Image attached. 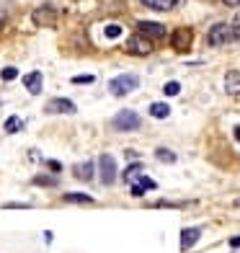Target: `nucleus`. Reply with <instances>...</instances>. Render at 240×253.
Segmentation results:
<instances>
[{
    "mask_svg": "<svg viewBox=\"0 0 240 253\" xmlns=\"http://www.w3.org/2000/svg\"><path fill=\"white\" fill-rule=\"evenodd\" d=\"M34 183H37V186H54V178H49V176H37L34 178Z\"/></svg>",
    "mask_w": 240,
    "mask_h": 253,
    "instance_id": "nucleus-26",
    "label": "nucleus"
},
{
    "mask_svg": "<svg viewBox=\"0 0 240 253\" xmlns=\"http://www.w3.org/2000/svg\"><path fill=\"white\" fill-rule=\"evenodd\" d=\"M41 83H44V75H41L39 70L24 75V85H26V90H29L31 96H39V93H41Z\"/></svg>",
    "mask_w": 240,
    "mask_h": 253,
    "instance_id": "nucleus-10",
    "label": "nucleus"
},
{
    "mask_svg": "<svg viewBox=\"0 0 240 253\" xmlns=\"http://www.w3.org/2000/svg\"><path fill=\"white\" fill-rule=\"evenodd\" d=\"M191 44H194V31L189 26H181V29H176L173 34H170V47H173L176 52H181V54L189 52Z\"/></svg>",
    "mask_w": 240,
    "mask_h": 253,
    "instance_id": "nucleus-6",
    "label": "nucleus"
},
{
    "mask_svg": "<svg viewBox=\"0 0 240 253\" xmlns=\"http://www.w3.org/2000/svg\"><path fill=\"white\" fill-rule=\"evenodd\" d=\"M150 117L153 119H168L170 117V106H168V103H163V101L153 103V106H150Z\"/></svg>",
    "mask_w": 240,
    "mask_h": 253,
    "instance_id": "nucleus-17",
    "label": "nucleus"
},
{
    "mask_svg": "<svg viewBox=\"0 0 240 253\" xmlns=\"http://www.w3.org/2000/svg\"><path fill=\"white\" fill-rule=\"evenodd\" d=\"M233 134H235V140L240 142V126H235V132H233Z\"/></svg>",
    "mask_w": 240,
    "mask_h": 253,
    "instance_id": "nucleus-32",
    "label": "nucleus"
},
{
    "mask_svg": "<svg viewBox=\"0 0 240 253\" xmlns=\"http://www.w3.org/2000/svg\"><path fill=\"white\" fill-rule=\"evenodd\" d=\"M137 34H142L145 39H150V42H160V39H165V24H155V21H140L137 24Z\"/></svg>",
    "mask_w": 240,
    "mask_h": 253,
    "instance_id": "nucleus-7",
    "label": "nucleus"
},
{
    "mask_svg": "<svg viewBox=\"0 0 240 253\" xmlns=\"http://www.w3.org/2000/svg\"><path fill=\"white\" fill-rule=\"evenodd\" d=\"M114 129L117 132H134V129H140L142 126V119H140V114L132 111V109H121L117 117H114Z\"/></svg>",
    "mask_w": 240,
    "mask_h": 253,
    "instance_id": "nucleus-3",
    "label": "nucleus"
},
{
    "mask_svg": "<svg viewBox=\"0 0 240 253\" xmlns=\"http://www.w3.org/2000/svg\"><path fill=\"white\" fill-rule=\"evenodd\" d=\"M230 246H233V248H240V235H235V238H230Z\"/></svg>",
    "mask_w": 240,
    "mask_h": 253,
    "instance_id": "nucleus-31",
    "label": "nucleus"
},
{
    "mask_svg": "<svg viewBox=\"0 0 240 253\" xmlns=\"http://www.w3.org/2000/svg\"><path fill=\"white\" fill-rule=\"evenodd\" d=\"M0 78H3L5 83H8V80H16L18 78V70H16V67H3V70H0Z\"/></svg>",
    "mask_w": 240,
    "mask_h": 253,
    "instance_id": "nucleus-22",
    "label": "nucleus"
},
{
    "mask_svg": "<svg viewBox=\"0 0 240 253\" xmlns=\"http://www.w3.org/2000/svg\"><path fill=\"white\" fill-rule=\"evenodd\" d=\"M93 80H96L93 75H75V78H73V83L80 85V83H93Z\"/></svg>",
    "mask_w": 240,
    "mask_h": 253,
    "instance_id": "nucleus-28",
    "label": "nucleus"
},
{
    "mask_svg": "<svg viewBox=\"0 0 240 253\" xmlns=\"http://www.w3.org/2000/svg\"><path fill=\"white\" fill-rule=\"evenodd\" d=\"M21 126H24V119H21V117H8L5 124H3V129L8 134H16V132H21Z\"/></svg>",
    "mask_w": 240,
    "mask_h": 253,
    "instance_id": "nucleus-18",
    "label": "nucleus"
},
{
    "mask_svg": "<svg viewBox=\"0 0 240 253\" xmlns=\"http://www.w3.org/2000/svg\"><path fill=\"white\" fill-rule=\"evenodd\" d=\"M129 194H132V197H137V199H140V197H145V189L140 186V183H132V186H129Z\"/></svg>",
    "mask_w": 240,
    "mask_h": 253,
    "instance_id": "nucleus-27",
    "label": "nucleus"
},
{
    "mask_svg": "<svg viewBox=\"0 0 240 253\" xmlns=\"http://www.w3.org/2000/svg\"><path fill=\"white\" fill-rule=\"evenodd\" d=\"M73 173H75L78 181H85V183H88L90 178L96 176V166L90 163V160H85V163H78V166L73 168Z\"/></svg>",
    "mask_w": 240,
    "mask_h": 253,
    "instance_id": "nucleus-11",
    "label": "nucleus"
},
{
    "mask_svg": "<svg viewBox=\"0 0 240 253\" xmlns=\"http://www.w3.org/2000/svg\"><path fill=\"white\" fill-rule=\"evenodd\" d=\"M163 93L165 96H178L181 93V83H178V80H168L165 88H163Z\"/></svg>",
    "mask_w": 240,
    "mask_h": 253,
    "instance_id": "nucleus-21",
    "label": "nucleus"
},
{
    "mask_svg": "<svg viewBox=\"0 0 240 253\" xmlns=\"http://www.w3.org/2000/svg\"><path fill=\"white\" fill-rule=\"evenodd\" d=\"M225 90L230 96H240V70H230L225 75Z\"/></svg>",
    "mask_w": 240,
    "mask_h": 253,
    "instance_id": "nucleus-13",
    "label": "nucleus"
},
{
    "mask_svg": "<svg viewBox=\"0 0 240 253\" xmlns=\"http://www.w3.org/2000/svg\"><path fill=\"white\" fill-rule=\"evenodd\" d=\"M62 199L73 202V204H96V199L90 194H80V191H67V194H62Z\"/></svg>",
    "mask_w": 240,
    "mask_h": 253,
    "instance_id": "nucleus-15",
    "label": "nucleus"
},
{
    "mask_svg": "<svg viewBox=\"0 0 240 253\" xmlns=\"http://www.w3.org/2000/svg\"><path fill=\"white\" fill-rule=\"evenodd\" d=\"M57 18H60V13H57L54 5H39V8L31 13V21H34L37 26H54Z\"/></svg>",
    "mask_w": 240,
    "mask_h": 253,
    "instance_id": "nucleus-8",
    "label": "nucleus"
},
{
    "mask_svg": "<svg viewBox=\"0 0 240 253\" xmlns=\"http://www.w3.org/2000/svg\"><path fill=\"white\" fill-rule=\"evenodd\" d=\"M155 158H158V160H163V163H176V160H178L176 153H170L168 147H158V150H155Z\"/></svg>",
    "mask_w": 240,
    "mask_h": 253,
    "instance_id": "nucleus-19",
    "label": "nucleus"
},
{
    "mask_svg": "<svg viewBox=\"0 0 240 253\" xmlns=\"http://www.w3.org/2000/svg\"><path fill=\"white\" fill-rule=\"evenodd\" d=\"M3 210H31V204H26V202H5Z\"/></svg>",
    "mask_w": 240,
    "mask_h": 253,
    "instance_id": "nucleus-24",
    "label": "nucleus"
},
{
    "mask_svg": "<svg viewBox=\"0 0 240 253\" xmlns=\"http://www.w3.org/2000/svg\"><path fill=\"white\" fill-rule=\"evenodd\" d=\"M199 238H201V230H199V227H186V230H181V248L189 251L194 243H199Z\"/></svg>",
    "mask_w": 240,
    "mask_h": 253,
    "instance_id": "nucleus-12",
    "label": "nucleus"
},
{
    "mask_svg": "<svg viewBox=\"0 0 240 253\" xmlns=\"http://www.w3.org/2000/svg\"><path fill=\"white\" fill-rule=\"evenodd\" d=\"M238 207H240V199H238Z\"/></svg>",
    "mask_w": 240,
    "mask_h": 253,
    "instance_id": "nucleus-33",
    "label": "nucleus"
},
{
    "mask_svg": "<svg viewBox=\"0 0 240 253\" xmlns=\"http://www.w3.org/2000/svg\"><path fill=\"white\" fill-rule=\"evenodd\" d=\"M44 111H47V114H75L78 106L70 98H52L47 106H44Z\"/></svg>",
    "mask_w": 240,
    "mask_h": 253,
    "instance_id": "nucleus-9",
    "label": "nucleus"
},
{
    "mask_svg": "<svg viewBox=\"0 0 240 253\" xmlns=\"http://www.w3.org/2000/svg\"><path fill=\"white\" fill-rule=\"evenodd\" d=\"M44 166H47V170H52V173H62V163H60V160H44Z\"/></svg>",
    "mask_w": 240,
    "mask_h": 253,
    "instance_id": "nucleus-25",
    "label": "nucleus"
},
{
    "mask_svg": "<svg viewBox=\"0 0 240 253\" xmlns=\"http://www.w3.org/2000/svg\"><path fill=\"white\" fill-rule=\"evenodd\" d=\"M140 3L150 10H173L178 5V0H140Z\"/></svg>",
    "mask_w": 240,
    "mask_h": 253,
    "instance_id": "nucleus-14",
    "label": "nucleus"
},
{
    "mask_svg": "<svg viewBox=\"0 0 240 253\" xmlns=\"http://www.w3.org/2000/svg\"><path fill=\"white\" fill-rule=\"evenodd\" d=\"M124 52L137 54V57H147V54H153V42L145 39L142 34H134V37H129L127 44H124Z\"/></svg>",
    "mask_w": 240,
    "mask_h": 253,
    "instance_id": "nucleus-5",
    "label": "nucleus"
},
{
    "mask_svg": "<svg viewBox=\"0 0 240 253\" xmlns=\"http://www.w3.org/2000/svg\"><path fill=\"white\" fill-rule=\"evenodd\" d=\"M98 176H101L104 186H111V183L117 181V160H114V155L104 153L98 158Z\"/></svg>",
    "mask_w": 240,
    "mask_h": 253,
    "instance_id": "nucleus-4",
    "label": "nucleus"
},
{
    "mask_svg": "<svg viewBox=\"0 0 240 253\" xmlns=\"http://www.w3.org/2000/svg\"><path fill=\"white\" fill-rule=\"evenodd\" d=\"M104 37H106V39H119V37H121V26H119V24H109V26L104 29Z\"/></svg>",
    "mask_w": 240,
    "mask_h": 253,
    "instance_id": "nucleus-20",
    "label": "nucleus"
},
{
    "mask_svg": "<svg viewBox=\"0 0 240 253\" xmlns=\"http://www.w3.org/2000/svg\"><path fill=\"white\" fill-rule=\"evenodd\" d=\"M54 235H52V230H44V243H52Z\"/></svg>",
    "mask_w": 240,
    "mask_h": 253,
    "instance_id": "nucleus-29",
    "label": "nucleus"
},
{
    "mask_svg": "<svg viewBox=\"0 0 240 253\" xmlns=\"http://www.w3.org/2000/svg\"><path fill=\"white\" fill-rule=\"evenodd\" d=\"M240 39V24H214L209 31H207V42L209 47H225V44H230Z\"/></svg>",
    "mask_w": 240,
    "mask_h": 253,
    "instance_id": "nucleus-1",
    "label": "nucleus"
},
{
    "mask_svg": "<svg viewBox=\"0 0 240 253\" xmlns=\"http://www.w3.org/2000/svg\"><path fill=\"white\" fill-rule=\"evenodd\" d=\"M140 176H145V173H142V163H132V166H127V170H124V176H121V178L132 186V183L140 181Z\"/></svg>",
    "mask_w": 240,
    "mask_h": 253,
    "instance_id": "nucleus-16",
    "label": "nucleus"
},
{
    "mask_svg": "<svg viewBox=\"0 0 240 253\" xmlns=\"http://www.w3.org/2000/svg\"><path fill=\"white\" fill-rule=\"evenodd\" d=\"M137 183H140V186H142L145 191H153V189H158V183H155L150 176H140V181H137Z\"/></svg>",
    "mask_w": 240,
    "mask_h": 253,
    "instance_id": "nucleus-23",
    "label": "nucleus"
},
{
    "mask_svg": "<svg viewBox=\"0 0 240 253\" xmlns=\"http://www.w3.org/2000/svg\"><path fill=\"white\" fill-rule=\"evenodd\" d=\"M222 3H225L227 8H238V5H240V0H222Z\"/></svg>",
    "mask_w": 240,
    "mask_h": 253,
    "instance_id": "nucleus-30",
    "label": "nucleus"
},
{
    "mask_svg": "<svg viewBox=\"0 0 240 253\" xmlns=\"http://www.w3.org/2000/svg\"><path fill=\"white\" fill-rule=\"evenodd\" d=\"M137 85H140V78L132 73H124V75H117L109 80V93L121 98V96H129L132 90H137Z\"/></svg>",
    "mask_w": 240,
    "mask_h": 253,
    "instance_id": "nucleus-2",
    "label": "nucleus"
}]
</instances>
